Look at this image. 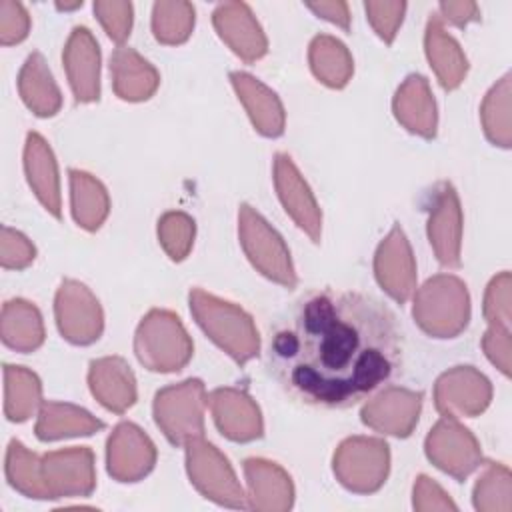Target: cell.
<instances>
[{
	"mask_svg": "<svg viewBox=\"0 0 512 512\" xmlns=\"http://www.w3.org/2000/svg\"><path fill=\"white\" fill-rule=\"evenodd\" d=\"M242 234L244 246L252 258V262L264 270V274L282 280L284 284H294V274L288 262V254L276 236L274 230L266 226V222L244 206L242 212Z\"/></svg>",
	"mask_w": 512,
	"mask_h": 512,
	"instance_id": "3",
	"label": "cell"
},
{
	"mask_svg": "<svg viewBox=\"0 0 512 512\" xmlns=\"http://www.w3.org/2000/svg\"><path fill=\"white\" fill-rule=\"evenodd\" d=\"M20 92L30 108L40 116L54 114L58 108V90L52 82L50 72L44 66V60L38 52H34L20 74Z\"/></svg>",
	"mask_w": 512,
	"mask_h": 512,
	"instance_id": "7",
	"label": "cell"
},
{
	"mask_svg": "<svg viewBox=\"0 0 512 512\" xmlns=\"http://www.w3.org/2000/svg\"><path fill=\"white\" fill-rule=\"evenodd\" d=\"M94 12L106 26L110 38L124 40L132 22V6L126 2H96Z\"/></svg>",
	"mask_w": 512,
	"mask_h": 512,
	"instance_id": "12",
	"label": "cell"
},
{
	"mask_svg": "<svg viewBox=\"0 0 512 512\" xmlns=\"http://www.w3.org/2000/svg\"><path fill=\"white\" fill-rule=\"evenodd\" d=\"M26 170L28 180L36 188L42 202L58 216V194H56V172L50 150H46L44 140L38 134L28 136L26 146Z\"/></svg>",
	"mask_w": 512,
	"mask_h": 512,
	"instance_id": "9",
	"label": "cell"
},
{
	"mask_svg": "<svg viewBox=\"0 0 512 512\" xmlns=\"http://www.w3.org/2000/svg\"><path fill=\"white\" fill-rule=\"evenodd\" d=\"M366 12L374 24V28L378 30V34L390 42L396 34V26L398 22L402 20V14H404V8L406 4L400 2V4H376V2H366Z\"/></svg>",
	"mask_w": 512,
	"mask_h": 512,
	"instance_id": "14",
	"label": "cell"
},
{
	"mask_svg": "<svg viewBox=\"0 0 512 512\" xmlns=\"http://www.w3.org/2000/svg\"><path fill=\"white\" fill-rule=\"evenodd\" d=\"M214 24L220 30V36L226 38L232 48L246 60H254L264 54V36L246 4H220L214 10Z\"/></svg>",
	"mask_w": 512,
	"mask_h": 512,
	"instance_id": "4",
	"label": "cell"
},
{
	"mask_svg": "<svg viewBox=\"0 0 512 512\" xmlns=\"http://www.w3.org/2000/svg\"><path fill=\"white\" fill-rule=\"evenodd\" d=\"M404 362V334L380 300L346 290H312L276 324L266 364L296 400L350 408L390 384Z\"/></svg>",
	"mask_w": 512,
	"mask_h": 512,
	"instance_id": "1",
	"label": "cell"
},
{
	"mask_svg": "<svg viewBox=\"0 0 512 512\" xmlns=\"http://www.w3.org/2000/svg\"><path fill=\"white\" fill-rule=\"evenodd\" d=\"M2 334L8 346L18 350H34L42 342V326L36 308L22 300L6 302Z\"/></svg>",
	"mask_w": 512,
	"mask_h": 512,
	"instance_id": "8",
	"label": "cell"
},
{
	"mask_svg": "<svg viewBox=\"0 0 512 512\" xmlns=\"http://www.w3.org/2000/svg\"><path fill=\"white\" fill-rule=\"evenodd\" d=\"M66 60L76 98H98V46L86 28L74 30L66 48Z\"/></svg>",
	"mask_w": 512,
	"mask_h": 512,
	"instance_id": "5",
	"label": "cell"
},
{
	"mask_svg": "<svg viewBox=\"0 0 512 512\" xmlns=\"http://www.w3.org/2000/svg\"><path fill=\"white\" fill-rule=\"evenodd\" d=\"M180 2L178 4H170V2H158L154 4V34L158 40L162 42H180L188 36L190 26L194 24V8L188 4L184 8V12L174 18L178 14Z\"/></svg>",
	"mask_w": 512,
	"mask_h": 512,
	"instance_id": "11",
	"label": "cell"
},
{
	"mask_svg": "<svg viewBox=\"0 0 512 512\" xmlns=\"http://www.w3.org/2000/svg\"><path fill=\"white\" fill-rule=\"evenodd\" d=\"M276 170H278V188H280V196L286 206V212H290L298 220V224L312 234V238H318L320 224H318L314 200L308 194L302 180L298 178V172L294 170L290 158L280 154Z\"/></svg>",
	"mask_w": 512,
	"mask_h": 512,
	"instance_id": "6",
	"label": "cell"
},
{
	"mask_svg": "<svg viewBox=\"0 0 512 512\" xmlns=\"http://www.w3.org/2000/svg\"><path fill=\"white\" fill-rule=\"evenodd\" d=\"M310 10H314L318 16L328 18L330 22H336L344 28H348V10L342 2H320V4H308Z\"/></svg>",
	"mask_w": 512,
	"mask_h": 512,
	"instance_id": "15",
	"label": "cell"
},
{
	"mask_svg": "<svg viewBox=\"0 0 512 512\" xmlns=\"http://www.w3.org/2000/svg\"><path fill=\"white\" fill-rule=\"evenodd\" d=\"M194 314L200 322V326L226 350H230V354L244 362L246 358H250L258 346V338L252 330L250 318L226 304L220 302L212 296H206L202 292H194L190 296Z\"/></svg>",
	"mask_w": 512,
	"mask_h": 512,
	"instance_id": "2",
	"label": "cell"
},
{
	"mask_svg": "<svg viewBox=\"0 0 512 512\" xmlns=\"http://www.w3.org/2000/svg\"><path fill=\"white\" fill-rule=\"evenodd\" d=\"M38 380L34 374L6 366V414L10 420L28 418L30 410L38 400Z\"/></svg>",
	"mask_w": 512,
	"mask_h": 512,
	"instance_id": "10",
	"label": "cell"
},
{
	"mask_svg": "<svg viewBox=\"0 0 512 512\" xmlns=\"http://www.w3.org/2000/svg\"><path fill=\"white\" fill-rule=\"evenodd\" d=\"M28 32V14L22 4L12 0L0 2V38L2 44L20 42Z\"/></svg>",
	"mask_w": 512,
	"mask_h": 512,
	"instance_id": "13",
	"label": "cell"
}]
</instances>
